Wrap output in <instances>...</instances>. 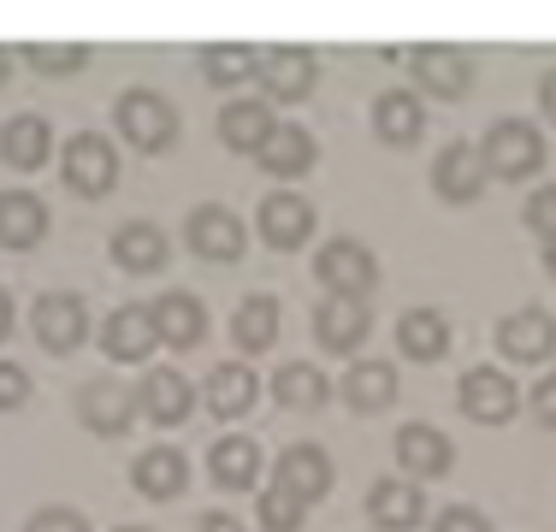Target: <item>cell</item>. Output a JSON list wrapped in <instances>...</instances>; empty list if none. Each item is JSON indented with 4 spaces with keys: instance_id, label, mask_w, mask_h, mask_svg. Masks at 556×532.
I'll return each mask as SVG.
<instances>
[{
    "instance_id": "6da1fadb",
    "label": "cell",
    "mask_w": 556,
    "mask_h": 532,
    "mask_svg": "<svg viewBox=\"0 0 556 532\" xmlns=\"http://www.w3.org/2000/svg\"><path fill=\"white\" fill-rule=\"evenodd\" d=\"M113 130L130 142L137 154H166L178 142V106L161 89H125L113 101Z\"/></svg>"
},
{
    "instance_id": "7a4b0ae2",
    "label": "cell",
    "mask_w": 556,
    "mask_h": 532,
    "mask_svg": "<svg viewBox=\"0 0 556 532\" xmlns=\"http://www.w3.org/2000/svg\"><path fill=\"white\" fill-rule=\"evenodd\" d=\"M314 278L326 284V296L367 302L379 290V255L362 243V237H332V243L314 255Z\"/></svg>"
},
{
    "instance_id": "3957f363",
    "label": "cell",
    "mask_w": 556,
    "mask_h": 532,
    "mask_svg": "<svg viewBox=\"0 0 556 532\" xmlns=\"http://www.w3.org/2000/svg\"><path fill=\"white\" fill-rule=\"evenodd\" d=\"M480 160H485L492 178L521 183V178H533V172L545 166V130H533L527 118H497V125L485 130V142H480Z\"/></svg>"
},
{
    "instance_id": "277c9868",
    "label": "cell",
    "mask_w": 556,
    "mask_h": 532,
    "mask_svg": "<svg viewBox=\"0 0 556 532\" xmlns=\"http://www.w3.org/2000/svg\"><path fill=\"white\" fill-rule=\"evenodd\" d=\"M30 331L48 355H72L89 338V302L77 290H42L30 308Z\"/></svg>"
},
{
    "instance_id": "5b68a950",
    "label": "cell",
    "mask_w": 556,
    "mask_h": 532,
    "mask_svg": "<svg viewBox=\"0 0 556 532\" xmlns=\"http://www.w3.org/2000/svg\"><path fill=\"white\" fill-rule=\"evenodd\" d=\"M184 243L195 249L202 261H219V266H231V261H243V249H249V231H243V219H237L225 202H202L184 219Z\"/></svg>"
},
{
    "instance_id": "8992f818",
    "label": "cell",
    "mask_w": 556,
    "mask_h": 532,
    "mask_svg": "<svg viewBox=\"0 0 556 532\" xmlns=\"http://www.w3.org/2000/svg\"><path fill=\"white\" fill-rule=\"evenodd\" d=\"M456 403L473 426H503V420H515V408H521V391H515V379L503 367H468L462 384H456Z\"/></svg>"
},
{
    "instance_id": "52a82bcc",
    "label": "cell",
    "mask_w": 556,
    "mask_h": 532,
    "mask_svg": "<svg viewBox=\"0 0 556 532\" xmlns=\"http://www.w3.org/2000/svg\"><path fill=\"white\" fill-rule=\"evenodd\" d=\"M60 172H65V183H72V195H108L113 190V178H118V154H113V142L108 137H96V130H77L72 142H65V154H60Z\"/></svg>"
},
{
    "instance_id": "ba28073f",
    "label": "cell",
    "mask_w": 556,
    "mask_h": 532,
    "mask_svg": "<svg viewBox=\"0 0 556 532\" xmlns=\"http://www.w3.org/2000/svg\"><path fill=\"white\" fill-rule=\"evenodd\" d=\"M408 72H415L420 96H432V101H462L473 89V60L462 48H450V42L415 48L408 53Z\"/></svg>"
},
{
    "instance_id": "9c48e42d",
    "label": "cell",
    "mask_w": 556,
    "mask_h": 532,
    "mask_svg": "<svg viewBox=\"0 0 556 532\" xmlns=\"http://www.w3.org/2000/svg\"><path fill=\"white\" fill-rule=\"evenodd\" d=\"M485 183H492V172H485V160L473 142H444V149L432 154V190H439V202L468 207L485 195Z\"/></svg>"
},
{
    "instance_id": "30bf717a",
    "label": "cell",
    "mask_w": 556,
    "mask_h": 532,
    "mask_svg": "<svg viewBox=\"0 0 556 532\" xmlns=\"http://www.w3.org/2000/svg\"><path fill=\"white\" fill-rule=\"evenodd\" d=\"M255 225H261V243H267V249H302V243L314 237V225H320V213H314L308 195L273 190L267 202H261Z\"/></svg>"
},
{
    "instance_id": "8fae6325",
    "label": "cell",
    "mask_w": 556,
    "mask_h": 532,
    "mask_svg": "<svg viewBox=\"0 0 556 532\" xmlns=\"http://www.w3.org/2000/svg\"><path fill=\"white\" fill-rule=\"evenodd\" d=\"M101 350H108V362L142 367L154 350H161V331H154V314H149V308H137V302L113 308L108 319H101Z\"/></svg>"
},
{
    "instance_id": "7c38bea8",
    "label": "cell",
    "mask_w": 556,
    "mask_h": 532,
    "mask_svg": "<svg viewBox=\"0 0 556 532\" xmlns=\"http://www.w3.org/2000/svg\"><path fill=\"white\" fill-rule=\"evenodd\" d=\"M255 84L267 89V96H278V101H308V89L320 84V53L296 48V42L261 53V77H255Z\"/></svg>"
},
{
    "instance_id": "4fadbf2b",
    "label": "cell",
    "mask_w": 556,
    "mask_h": 532,
    "mask_svg": "<svg viewBox=\"0 0 556 532\" xmlns=\"http://www.w3.org/2000/svg\"><path fill=\"white\" fill-rule=\"evenodd\" d=\"M77 420H84L96 438L130 432V420H137V391L118 384V379H89L84 391H77Z\"/></svg>"
},
{
    "instance_id": "5bb4252c",
    "label": "cell",
    "mask_w": 556,
    "mask_h": 532,
    "mask_svg": "<svg viewBox=\"0 0 556 532\" xmlns=\"http://www.w3.org/2000/svg\"><path fill=\"white\" fill-rule=\"evenodd\" d=\"M273 485H285L290 497H302V503H320L326 491L338 485V468H332V456H326L320 444H290V449H278Z\"/></svg>"
},
{
    "instance_id": "9a60e30c",
    "label": "cell",
    "mask_w": 556,
    "mask_h": 532,
    "mask_svg": "<svg viewBox=\"0 0 556 532\" xmlns=\"http://www.w3.org/2000/svg\"><path fill=\"white\" fill-rule=\"evenodd\" d=\"M497 350H503V362H515V367L551 362V350H556V319H551L545 308L509 314V319L497 326Z\"/></svg>"
},
{
    "instance_id": "2e32d148",
    "label": "cell",
    "mask_w": 556,
    "mask_h": 532,
    "mask_svg": "<svg viewBox=\"0 0 556 532\" xmlns=\"http://www.w3.org/2000/svg\"><path fill=\"white\" fill-rule=\"evenodd\" d=\"M396 461H403V479H439L450 473V461H456V444L439 432V426H427V420H408L403 432H396Z\"/></svg>"
},
{
    "instance_id": "e0dca14e",
    "label": "cell",
    "mask_w": 556,
    "mask_h": 532,
    "mask_svg": "<svg viewBox=\"0 0 556 532\" xmlns=\"http://www.w3.org/2000/svg\"><path fill=\"white\" fill-rule=\"evenodd\" d=\"M113 266L118 273H130V278H149V273H161L166 255H172V243H166V231L154 219H125L113 231Z\"/></svg>"
},
{
    "instance_id": "ac0fdd59",
    "label": "cell",
    "mask_w": 556,
    "mask_h": 532,
    "mask_svg": "<svg viewBox=\"0 0 556 532\" xmlns=\"http://www.w3.org/2000/svg\"><path fill=\"white\" fill-rule=\"evenodd\" d=\"M137 408L154 426H184L195 415V384L184 379L178 367H149V379H142V391H137Z\"/></svg>"
},
{
    "instance_id": "d6986e66",
    "label": "cell",
    "mask_w": 556,
    "mask_h": 532,
    "mask_svg": "<svg viewBox=\"0 0 556 532\" xmlns=\"http://www.w3.org/2000/svg\"><path fill=\"white\" fill-rule=\"evenodd\" d=\"M149 314H154V331H161V343L166 350H195V343L207 338V308H202V296H190V290H166L161 302H149Z\"/></svg>"
},
{
    "instance_id": "ffe728a7",
    "label": "cell",
    "mask_w": 556,
    "mask_h": 532,
    "mask_svg": "<svg viewBox=\"0 0 556 532\" xmlns=\"http://www.w3.org/2000/svg\"><path fill=\"white\" fill-rule=\"evenodd\" d=\"M367 331H374V319H367V302L326 296L320 308H314V338H320L326 355H355V350L367 343Z\"/></svg>"
},
{
    "instance_id": "44dd1931",
    "label": "cell",
    "mask_w": 556,
    "mask_h": 532,
    "mask_svg": "<svg viewBox=\"0 0 556 532\" xmlns=\"http://www.w3.org/2000/svg\"><path fill=\"white\" fill-rule=\"evenodd\" d=\"M273 130H278L273 106H267V101H255V96L225 101V106H219V142H225L231 154H261V149L273 142Z\"/></svg>"
},
{
    "instance_id": "7402d4cb",
    "label": "cell",
    "mask_w": 556,
    "mask_h": 532,
    "mask_svg": "<svg viewBox=\"0 0 556 532\" xmlns=\"http://www.w3.org/2000/svg\"><path fill=\"white\" fill-rule=\"evenodd\" d=\"M367 515L386 532H415L420 515H427V491L415 479H374L367 485Z\"/></svg>"
},
{
    "instance_id": "603a6c76",
    "label": "cell",
    "mask_w": 556,
    "mask_h": 532,
    "mask_svg": "<svg viewBox=\"0 0 556 532\" xmlns=\"http://www.w3.org/2000/svg\"><path fill=\"white\" fill-rule=\"evenodd\" d=\"M261 444L255 438H243V432H231V438H214V449H207V473H214V485L219 491H255L261 485Z\"/></svg>"
},
{
    "instance_id": "cb8c5ba5",
    "label": "cell",
    "mask_w": 556,
    "mask_h": 532,
    "mask_svg": "<svg viewBox=\"0 0 556 532\" xmlns=\"http://www.w3.org/2000/svg\"><path fill=\"white\" fill-rule=\"evenodd\" d=\"M255 396H261V379H255V367H243V362H219L202 384L207 415H219V420H243L249 408H255Z\"/></svg>"
},
{
    "instance_id": "d4e9b609",
    "label": "cell",
    "mask_w": 556,
    "mask_h": 532,
    "mask_svg": "<svg viewBox=\"0 0 556 532\" xmlns=\"http://www.w3.org/2000/svg\"><path fill=\"white\" fill-rule=\"evenodd\" d=\"M48 154H54V125H48L42 113L7 118V130H0V160H7L12 172H42Z\"/></svg>"
},
{
    "instance_id": "484cf974",
    "label": "cell",
    "mask_w": 556,
    "mask_h": 532,
    "mask_svg": "<svg viewBox=\"0 0 556 532\" xmlns=\"http://www.w3.org/2000/svg\"><path fill=\"white\" fill-rule=\"evenodd\" d=\"M130 485H137L142 497H154V503L184 497V485H190V461H184V449L154 444V449H142V456L130 461Z\"/></svg>"
},
{
    "instance_id": "4316f807",
    "label": "cell",
    "mask_w": 556,
    "mask_h": 532,
    "mask_svg": "<svg viewBox=\"0 0 556 532\" xmlns=\"http://www.w3.org/2000/svg\"><path fill=\"white\" fill-rule=\"evenodd\" d=\"M374 130H379V142H391V149L420 142L427 137V101H420L415 89H386V96L374 101Z\"/></svg>"
},
{
    "instance_id": "83f0119b",
    "label": "cell",
    "mask_w": 556,
    "mask_h": 532,
    "mask_svg": "<svg viewBox=\"0 0 556 532\" xmlns=\"http://www.w3.org/2000/svg\"><path fill=\"white\" fill-rule=\"evenodd\" d=\"M273 403L290 408V415H314V408L332 403V379H326V367H314V362H285L273 372Z\"/></svg>"
},
{
    "instance_id": "f1b7e54d",
    "label": "cell",
    "mask_w": 556,
    "mask_h": 532,
    "mask_svg": "<svg viewBox=\"0 0 556 532\" xmlns=\"http://www.w3.org/2000/svg\"><path fill=\"white\" fill-rule=\"evenodd\" d=\"M48 237V202L30 190H0V249H36Z\"/></svg>"
},
{
    "instance_id": "f546056e",
    "label": "cell",
    "mask_w": 556,
    "mask_h": 532,
    "mask_svg": "<svg viewBox=\"0 0 556 532\" xmlns=\"http://www.w3.org/2000/svg\"><path fill=\"white\" fill-rule=\"evenodd\" d=\"M338 396L355 408V415H386V408L396 403V367L391 362H355L350 372H343V384H338Z\"/></svg>"
},
{
    "instance_id": "4dcf8cb0",
    "label": "cell",
    "mask_w": 556,
    "mask_h": 532,
    "mask_svg": "<svg viewBox=\"0 0 556 532\" xmlns=\"http://www.w3.org/2000/svg\"><path fill=\"white\" fill-rule=\"evenodd\" d=\"M255 160H261L267 178H308L314 160H320V142H314V130H302V125H278L273 142Z\"/></svg>"
},
{
    "instance_id": "1f68e13d",
    "label": "cell",
    "mask_w": 556,
    "mask_h": 532,
    "mask_svg": "<svg viewBox=\"0 0 556 532\" xmlns=\"http://www.w3.org/2000/svg\"><path fill=\"white\" fill-rule=\"evenodd\" d=\"M396 350H403L408 362H444L450 319L439 308H408L403 319H396Z\"/></svg>"
},
{
    "instance_id": "d6a6232c",
    "label": "cell",
    "mask_w": 556,
    "mask_h": 532,
    "mask_svg": "<svg viewBox=\"0 0 556 532\" xmlns=\"http://www.w3.org/2000/svg\"><path fill=\"white\" fill-rule=\"evenodd\" d=\"M278 296H267V290H255V296H243L237 302V314H231V338H237V350H249V355H261V350H273L278 343Z\"/></svg>"
},
{
    "instance_id": "836d02e7",
    "label": "cell",
    "mask_w": 556,
    "mask_h": 532,
    "mask_svg": "<svg viewBox=\"0 0 556 532\" xmlns=\"http://www.w3.org/2000/svg\"><path fill=\"white\" fill-rule=\"evenodd\" d=\"M202 77L214 89L255 84V77H261V53L249 48V42H214V48H202Z\"/></svg>"
},
{
    "instance_id": "e575fe53",
    "label": "cell",
    "mask_w": 556,
    "mask_h": 532,
    "mask_svg": "<svg viewBox=\"0 0 556 532\" xmlns=\"http://www.w3.org/2000/svg\"><path fill=\"white\" fill-rule=\"evenodd\" d=\"M24 65L42 72V77H72V72L89 65V48L84 42H30L24 48Z\"/></svg>"
},
{
    "instance_id": "d590c367",
    "label": "cell",
    "mask_w": 556,
    "mask_h": 532,
    "mask_svg": "<svg viewBox=\"0 0 556 532\" xmlns=\"http://www.w3.org/2000/svg\"><path fill=\"white\" fill-rule=\"evenodd\" d=\"M255 509H261V527H267V532H302V521H308V503L290 497L285 485H267Z\"/></svg>"
},
{
    "instance_id": "8d00e7d4",
    "label": "cell",
    "mask_w": 556,
    "mask_h": 532,
    "mask_svg": "<svg viewBox=\"0 0 556 532\" xmlns=\"http://www.w3.org/2000/svg\"><path fill=\"white\" fill-rule=\"evenodd\" d=\"M521 219H527V231H533L539 243H556V183H539V190L527 195Z\"/></svg>"
},
{
    "instance_id": "74e56055",
    "label": "cell",
    "mask_w": 556,
    "mask_h": 532,
    "mask_svg": "<svg viewBox=\"0 0 556 532\" xmlns=\"http://www.w3.org/2000/svg\"><path fill=\"white\" fill-rule=\"evenodd\" d=\"M24 403H30V372L18 362H0V415H7V408H24Z\"/></svg>"
},
{
    "instance_id": "f35d334b",
    "label": "cell",
    "mask_w": 556,
    "mask_h": 532,
    "mask_svg": "<svg viewBox=\"0 0 556 532\" xmlns=\"http://www.w3.org/2000/svg\"><path fill=\"white\" fill-rule=\"evenodd\" d=\"M24 532H89V521L77 509H65V503H54V509H36Z\"/></svg>"
},
{
    "instance_id": "ab89813d",
    "label": "cell",
    "mask_w": 556,
    "mask_h": 532,
    "mask_svg": "<svg viewBox=\"0 0 556 532\" xmlns=\"http://www.w3.org/2000/svg\"><path fill=\"white\" fill-rule=\"evenodd\" d=\"M432 532H492V521L480 509H468V503H450V509H439Z\"/></svg>"
},
{
    "instance_id": "60d3db41",
    "label": "cell",
    "mask_w": 556,
    "mask_h": 532,
    "mask_svg": "<svg viewBox=\"0 0 556 532\" xmlns=\"http://www.w3.org/2000/svg\"><path fill=\"white\" fill-rule=\"evenodd\" d=\"M533 415L556 432V372H545V379L533 384Z\"/></svg>"
},
{
    "instance_id": "b9f144b4",
    "label": "cell",
    "mask_w": 556,
    "mask_h": 532,
    "mask_svg": "<svg viewBox=\"0 0 556 532\" xmlns=\"http://www.w3.org/2000/svg\"><path fill=\"white\" fill-rule=\"evenodd\" d=\"M195 532H243V521H237V515H225V509H207L202 521H195Z\"/></svg>"
},
{
    "instance_id": "7bdbcfd3",
    "label": "cell",
    "mask_w": 556,
    "mask_h": 532,
    "mask_svg": "<svg viewBox=\"0 0 556 532\" xmlns=\"http://www.w3.org/2000/svg\"><path fill=\"white\" fill-rule=\"evenodd\" d=\"M539 106H545V118L556 125V72H545V84H539Z\"/></svg>"
},
{
    "instance_id": "ee69618b",
    "label": "cell",
    "mask_w": 556,
    "mask_h": 532,
    "mask_svg": "<svg viewBox=\"0 0 556 532\" xmlns=\"http://www.w3.org/2000/svg\"><path fill=\"white\" fill-rule=\"evenodd\" d=\"M7 331H12V296L0 290V343H7Z\"/></svg>"
},
{
    "instance_id": "f6af8a7d",
    "label": "cell",
    "mask_w": 556,
    "mask_h": 532,
    "mask_svg": "<svg viewBox=\"0 0 556 532\" xmlns=\"http://www.w3.org/2000/svg\"><path fill=\"white\" fill-rule=\"evenodd\" d=\"M7 77H12V48H0V89H7Z\"/></svg>"
},
{
    "instance_id": "bcb514c9",
    "label": "cell",
    "mask_w": 556,
    "mask_h": 532,
    "mask_svg": "<svg viewBox=\"0 0 556 532\" xmlns=\"http://www.w3.org/2000/svg\"><path fill=\"white\" fill-rule=\"evenodd\" d=\"M545 273L556 278V243H545Z\"/></svg>"
},
{
    "instance_id": "7dc6e473",
    "label": "cell",
    "mask_w": 556,
    "mask_h": 532,
    "mask_svg": "<svg viewBox=\"0 0 556 532\" xmlns=\"http://www.w3.org/2000/svg\"><path fill=\"white\" fill-rule=\"evenodd\" d=\"M118 532H154V527H118Z\"/></svg>"
}]
</instances>
